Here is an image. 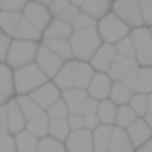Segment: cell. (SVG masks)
<instances>
[{"label":"cell","mask_w":152,"mask_h":152,"mask_svg":"<svg viewBox=\"0 0 152 152\" xmlns=\"http://www.w3.org/2000/svg\"><path fill=\"white\" fill-rule=\"evenodd\" d=\"M115 50L118 54L127 56V58H135V45H133V39H131V33L127 37H123L119 42H115Z\"/></svg>","instance_id":"cell-38"},{"label":"cell","mask_w":152,"mask_h":152,"mask_svg":"<svg viewBox=\"0 0 152 152\" xmlns=\"http://www.w3.org/2000/svg\"><path fill=\"white\" fill-rule=\"evenodd\" d=\"M89 96L87 89H81V87H71V89H64L62 91V98L66 100V104H77V102H83L85 98Z\"/></svg>","instance_id":"cell-34"},{"label":"cell","mask_w":152,"mask_h":152,"mask_svg":"<svg viewBox=\"0 0 152 152\" xmlns=\"http://www.w3.org/2000/svg\"><path fill=\"white\" fill-rule=\"evenodd\" d=\"M137 67H139V62L135 58H127V56L118 54L115 60H114V64H112L110 69H108V75H110L114 81H121L129 71L137 69Z\"/></svg>","instance_id":"cell-15"},{"label":"cell","mask_w":152,"mask_h":152,"mask_svg":"<svg viewBox=\"0 0 152 152\" xmlns=\"http://www.w3.org/2000/svg\"><path fill=\"white\" fill-rule=\"evenodd\" d=\"M108 152H135V145H133V141H131V137H129L125 127L114 125L112 141H110V150Z\"/></svg>","instance_id":"cell-17"},{"label":"cell","mask_w":152,"mask_h":152,"mask_svg":"<svg viewBox=\"0 0 152 152\" xmlns=\"http://www.w3.org/2000/svg\"><path fill=\"white\" fill-rule=\"evenodd\" d=\"M96 19L91 18L89 14H85V12H79V15L71 21V27H73V31H85V29H94L96 27Z\"/></svg>","instance_id":"cell-35"},{"label":"cell","mask_w":152,"mask_h":152,"mask_svg":"<svg viewBox=\"0 0 152 152\" xmlns=\"http://www.w3.org/2000/svg\"><path fill=\"white\" fill-rule=\"evenodd\" d=\"M83 2H85V0H71V4H75V6H79V8H81Z\"/></svg>","instance_id":"cell-54"},{"label":"cell","mask_w":152,"mask_h":152,"mask_svg":"<svg viewBox=\"0 0 152 152\" xmlns=\"http://www.w3.org/2000/svg\"><path fill=\"white\" fill-rule=\"evenodd\" d=\"M137 69H139V67H137ZM137 69L129 71V73L121 79V83H123V85H127L131 91H137Z\"/></svg>","instance_id":"cell-45"},{"label":"cell","mask_w":152,"mask_h":152,"mask_svg":"<svg viewBox=\"0 0 152 152\" xmlns=\"http://www.w3.org/2000/svg\"><path fill=\"white\" fill-rule=\"evenodd\" d=\"M69 42L73 48V58L89 62L94 56V52L98 50V46L102 45V39L94 27V29H85V31H73L69 37Z\"/></svg>","instance_id":"cell-3"},{"label":"cell","mask_w":152,"mask_h":152,"mask_svg":"<svg viewBox=\"0 0 152 152\" xmlns=\"http://www.w3.org/2000/svg\"><path fill=\"white\" fill-rule=\"evenodd\" d=\"M112 4H114V0H85L81 4V10L98 21L108 12H112Z\"/></svg>","instance_id":"cell-21"},{"label":"cell","mask_w":152,"mask_h":152,"mask_svg":"<svg viewBox=\"0 0 152 152\" xmlns=\"http://www.w3.org/2000/svg\"><path fill=\"white\" fill-rule=\"evenodd\" d=\"M37 66L48 75V79H54V75L60 71V67L64 66V60L56 54L54 50H50L45 42L39 45V50H37V58H35Z\"/></svg>","instance_id":"cell-8"},{"label":"cell","mask_w":152,"mask_h":152,"mask_svg":"<svg viewBox=\"0 0 152 152\" xmlns=\"http://www.w3.org/2000/svg\"><path fill=\"white\" fill-rule=\"evenodd\" d=\"M79 12H81V8H79V6H75V4H69V6H67L66 10H64L62 14L58 15V18L64 19V21H67V23H71V21H73V19L79 15Z\"/></svg>","instance_id":"cell-41"},{"label":"cell","mask_w":152,"mask_h":152,"mask_svg":"<svg viewBox=\"0 0 152 152\" xmlns=\"http://www.w3.org/2000/svg\"><path fill=\"white\" fill-rule=\"evenodd\" d=\"M0 93L6 94V96H15L14 69L6 62H0Z\"/></svg>","instance_id":"cell-26"},{"label":"cell","mask_w":152,"mask_h":152,"mask_svg":"<svg viewBox=\"0 0 152 152\" xmlns=\"http://www.w3.org/2000/svg\"><path fill=\"white\" fill-rule=\"evenodd\" d=\"M37 152H67V148L64 141H58V139L50 137V135H45V137L39 139Z\"/></svg>","instance_id":"cell-32"},{"label":"cell","mask_w":152,"mask_h":152,"mask_svg":"<svg viewBox=\"0 0 152 152\" xmlns=\"http://www.w3.org/2000/svg\"><path fill=\"white\" fill-rule=\"evenodd\" d=\"M15 100H18L19 108H21V112H23V115H25V119H31V118H35L37 114L45 112L37 102L33 100V98H31V94H15Z\"/></svg>","instance_id":"cell-29"},{"label":"cell","mask_w":152,"mask_h":152,"mask_svg":"<svg viewBox=\"0 0 152 152\" xmlns=\"http://www.w3.org/2000/svg\"><path fill=\"white\" fill-rule=\"evenodd\" d=\"M98 118H100V123H106V125H115V115H118V104L112 102L110 98H104V100L98 102V110H96Z\"/></svg>","instance_id":"cell-27"},{"label":"cell","mask_w":152,"mask_h":152,"mask_svg":"<svg viewBox=\"0 0 152 152\" xmlns=\"http://www.w3.org/2000/svg\"><path fill=\"white\" fill-rule=\"evenodd\" d=\"M6 106H8V131H10L12 135H15L21 129H25L27 119H25V115H23L18 100H15V96H12Z\"/></svg>","instance_id":"cell-16"},{"label":"cell","mask_w":152,"mask_h":152,"mask_svg":"<svg viewBox=\"0 0 152 152\" xmlns=\"http://www.w3.org/2000/svg\"><path fill=\"white\" fill-rule=\"evenodd\" d=\"M142 118L146 119V123H148V125H150V129H152V112H146V114L142 115Z\"/></svg>","instance_id":"cell-51"},{"label":"cell","mask_w":152,"mask_h":152,"mask_svg":"<svg viewBox=\"0 0 152 152\" xmlns=\"http://www.w3.org/2000/svg\"><path fill=\"white\" fill-rule=\"evenodd\" d=\"M129 106L137 112V115H145L148 112V94L145 93H135L129 100Z\"/></svg>","instance_id":"cell-36"},{"label":"cell","mask_w":152,"mask_h":152,"mask_svg":"<svg viewBox=\"0 0 152 152\" xmlns=\"http://www.w3.org/2000/svg\"><path fill=\"white\" fill-rule=\"evenodd\" d=\"M131 39L135 45V60L139 66H150L152 67V33L148 25L133 27Z\"/></svg>","instance_id":"cell-6"},{"label":"cell","mask_w":152,"mask_h":152,"mask_svg":"<svg viewBox=\"0 0 152 152\" xmlns=\"http://www.w3.org/2000/svg\"><path fill=\"white\" fill-rule=\"evenodd\" d=\"M137 112L133 110V108L129 106V104H121V106H118V115H115V125L119 127H129L131 123L137 119Z\"/></svg>","instance_id":"cell-33"},{"label":"cell","mask_w":152,"mask_h":152,"mask_svg":"<svg viewBox=\"0 0 152 152\" xmlns=\"http://www.w3.org/2000/svg\"><path fill=\"white\" fill-rule=\"evenodd\" d=\"M135 152H152V139H148L145 145L137 146V150H135Z\"/></svg>","instance_id":"cell-49"},{"label":"cell","mask_w":152,"mask_h":152,"mask_svg":"<svg viewBox=\"0 0 152 152\" xmlns=\"http://www.w3.org/2000/svg\"><path fill=\"white\" fill-rule=\"evenodd\" d=\"M15 39H25V41H35V42H41L42 41V31L35 25L31 19H27L25 15H21L18 23V29H15Z\"/></svg>","instance_id":"cell-19"},{"label":"cell","mask_w":152,"mask_h":152,"mask_svg":"<svg viewBox=\"0 0 152 152\" xmlns=\"http://www.w3.org/2000/svg\"><path fill=\"white\" fill-rule=\"evenodd\" d=\"M35 2H41V4H45V6H48L52 0H35Z\"/></svg>","instance_id":"cell-55"},{"label":"cell","mask_w":152,"mask_h":152,"mask_svg":"<svg viewBox=\"0 0 152 152\" xmlns=\"http://www.w3.org/2000/svg\"><path fill=\"white\" fill-rule=\"evenodd\" d=\"M8 135H12V133H10V131H8V129H4V127H0V145H2V142H4V139H6Z\"/></svg>","instance_id":"cell-50"},{"label":"cell","mask_w":152,"mask_h":152,"mask_svg":"<svg viewBox=\"0 0 152 152\" xmlns=\"http://www.w3.org/2000/svg\"><path fill=\"white\" fill-rule=\"evenodd\" d=\"M21 14L25 15L27 19H31L41 31H45L46 25L50 23V19L54 18V15L50 14L48 6H45V4H41V2H35V0H29V2L25 4V8H23Z\"/></svg>","instance_id":"cell-11"},{"label":"cell","mask_w":152,"mask_h":152,"mask_svg":"<svg viewBox=\"0 0 152 152\" xmlns=\"http://www.w3.org/2000/svg\"><path fill=\"white\" fill-rule=\"evenodd\" d=\"M112 12H114L115 15H119V18L131 27V29H133V27L145 25L139 0H114V4H112Z\"/></svg>","instance_id":"cell-7"},{"label":"cell","mask_w":152,"mask_h":152,"mask_svg":"<svg viewBox=\"0 0 152 152\" xmlns=\"http://www.w3.org/2000/svg\"><path fill=\"white\" fill-rule=\"evenodd\" d=\"M48 123H50L48 114H46V112H41V114H37L35 118L27 119L25 129L41 139V137H45V135H48Z\"/></svg>","instance_id":"cell-25"},{"label":"cell","mask_w":152,"mask_h":152,"mask_svg":"<svg viewBox=\"0 0 152 152\" xmlns=\"http://www.w3.org/2000/svg\"><path fill=\"white\" fill-rule=\"evenodd\" d=\"M141 4V14H142V21L145 25H152V0H139Z\"/></svg>","instance_id":"cell-39"},{"label":"cell","mask_w":152,"mask_h":152,"mask_svg":"<svg viewBox=\"0 0 152 152\" xmlns=\"http://www.w3.org/2000/svg\"><path fill=\"white\" fill-rule=\"evenodd\" d=\"M12 39H14V37L0 33V62H6V56H8V50H10Z\"/></svg>","instance_id":"cell-44"},{"label":"cell","mask_w":152,"mask_h":152,"mask_svg":"<svg viewBox=\"0 0 152 152\" xmlns=\"http://www.w3.org/2000/svg\"><path fill=\"white\" fill-rule=\"evenodd\" d=\"M112 85H114V79L106 71H94L93 79L87 87V93H89V96L96 98V100H104V98L110 96Z\"/></svg>","instance_id":"cell-12"},{"label":"cell","mask_w":152,"mask_h":152,"mask_svg":"<svg viewBox=\"0 0 152 152\" xmlns=\"http://www.w3.org/2000/svg\"><path fill=\"white\" fill-rule=\"evenodd\" d=\"M10 98H12V96H6V94L0 93V106H2V104H6L8 100H10Z\"/></svg>","instance_id":"cell-52"},{"label":"cell","mask_w":152,"mask_h":152,"mask_svg":"<svg viewBox=\"0 0 152 152\" xmlns=\"http://www.w3.org/2000/svg\"><path fill=\"white\" fill-rule=\"evenodd\" d=\"M0 152H18L15 150V145H14V135H8L4 139V142L0 145Z\"/></svg>","instance_id":"cell-47"},{"label":"cell","mask_w":152,"mask_h":152,"mask_svg":"<svg viewBox=\"0 0 152 152\" xmlns=\"http://www.w3.org/2000/svg\"><path fill=\"white\" fill-rule=\"evenodd\" d=\"M127 133H129L131 141H133V145H135V150H137V146L145 145L148 139H152V129H150V125L146 123V119L142 118V115H139V118L127 127Z\"/></svg>","instance_id":"cell-14"},{"label":"cell","mask_w":152,"mask_h":152,"mask_svg":"<svg viewBox=\"0 0 152 152\" xmlns=\"http://www.w3.org/2000/svg\"><path fill=\"white\" fill-rule=\"evenodd\" d=\"M39 45L41 42L14 37L12 39V45H10V50H8V56H6V64L12 69H15V67H21V66H27V64L35 62Z\"/></svg>","instance_id":"cell-5"},{"label":"cell","mask_w":152,"mask_h":152,"mask_svg":"<svg viewBox=\"0 0 152 152\" xmlns=\"http://www.w3.org/2000/svg\"><path fill=\"white\" fill-rule=\"evenodd\" d=\"M135 93H152V67L150 66H139L137 69V91Z\"/></svg>","instance_id":"cell-31"},{"label":"cell","mask_w":152,"mask_h":152,"mask_svg":"<svg viewBox=\"0 0 152 152\" xmlns=\"http://www.w3.org/2000/svg\"><path fill=\"white\" fill-rule=\"evenodd\" d=\"M71 133V127L67 123V118H60V119H50L48 123V135L58 141H66L67 135Z\"/></svg>","instance_id":"cell-30"},{"label":"cell","mask_w":152,"mask_h":152,"mask_svg":"<svg viewBox=\"0 0 152 152\" xmlns=\"http://www.w3.org/2000/svg\"><path fill=\"white\" fill-rule=\"evenodd\" d=\"M48 81V75L37 66V62H31L27 66L14 69V87L15 94H31L37 87Z\"/></svg>","instance_id":"cell-2"},{"label":"cell","mask_w":152,"mask_h":152,"mask_svg":"<svg viewBox=\"0 0 152 152\" xmlns=\"http://www.w3.org/2000/svg\"><path fill=\"white\" fill-rule=\"evenodd\" d=\"M14 145H15V150L18 152H37L39 137L27 129H21L19 133L14 135Z\"/></svg>","instance_id":"cell-22"},{"label":"cell","mask_w":152,"mask_h":152,"mask_svg":"<svg viewBox=\"0 0 152 152\" xmlns=\"http://www.w3.org/2000/svg\"><path fill=\"white\" fill-rule=\"evenodd\" d=\"M46 114H48L50 119H60V118H67L69 115V108H67V104L64 98H58L52 106L46 110Z\"/></svg>","instance_id":"cell-37"},{"label":"cell","mask_w":152,"mask_h":152,"mask_svg":"<svg viewBox=\"0 0 152 152\" xmlns=\"http://www.w3.org/2000/svg\"><path fill=\"white\" fill-rule=\"evenodd\" d=\"M31 98L46 112L58 98H62V89H60L52 79H48L46 83H42L41 87H37V89L31 93Z\"/></svg>","instance_id":"cell-10"},{"label":"cell","mask_w":152,"mask_h":152,"mask_svg":"<svg viewBox=\"0 0 152 152\" xmlns=\"http://www.w3.org/2000/svg\"><path fill=\"white\" fill-rule=\"evenodd\" d=\"M41 42H45L50 50H54L64 62L73 58V48H71L69 39H42Z\"/></svg>","instance_id":"cell-24"},{"label":"cell","mask_w":152,"mask_h":152,"mask_svg":"<svg viewBox=\"0 0 152 152\" xmlns=\"http://www.w3.org/2000/svg\"><path fill=\"white\" fill-rule=\"evenodd\" d=\"M21 12H12V10H0V31L4 35H10L14 37L15 29H18V23L21 19Z\"/></svg>","instance_id":"cell-23"},{"label":"cell","mask_w":152,"mask_h":152,"mask_svg":"<svg viewBox=\"0 0 152 152\" xmlns=\"http://www.w3.org/2000/svg\"><path fill=\"white\" fill-rule=\"evenodd\" d=\"M96 31H98V35H100L102 42H112V45H115V42H119L123 37H127V35L131 33V27L127 25L119 15H115L114 12H108L104 18L98 19Z\"/></svg>","instance_id":"cell-4"},{"label":"cell","mask_w":152,"mask_h":152,"mask_svg":"<svg viewBox=\"0 0 152 152\" xmlns=\"http://www.w3.org/2000/svg\"><path fill=\"white\" fill-rule=\"evenodd\" d=\"M29 0H4L2 2V8L0 10H12V12H23L25 4Z\"/></svg>","instance_id":"cell-43"},{"label":"cell","mask_w":152,"mask_h":152,"mask_svg":"<svg viewBox=\"0 0 152 152\" xmlns=\"http://www.w3.org/2000/svg\"><path fill=\"white\" fill-rule=\"evenodd\" d=\"M115 56H118L115 45H112V42H102L89 62H91V66L94 67V71H106V73H108L110 66L114 64V60H115Z\"/></svg>","instance_id":"cell-13"},{"label":"cell","mask_w":152,"mask_h":152,"mask_svg":"<svg viewBox=\"0 0 152 152\" xmlns=\"http://www.w3.org/2000/svg\"><path fill=\"white\" fill-rule=\"evenodd\" d=\"M150 33H152V25H150Z\"/></svg>","instance_id":"cell-56"},{"label":"cell","mask_w":152,"mask_h":152,"mask_svg":"<svg viewBox=\"0 0 152 152\" xmlns=\"http://www.w3.org/2000/svg\"><path fill=\"white\" fill-rule=\"evenodd\" d=\"M135 94V91H131L127 85H123L121 81H114V85H112V91H110V100L115 102L118 106H121V104H129L131 96Z\"/></svg>","instance_id":"cell-28"},{"label":"cell","mask_w":152,"mask_h":152,"mask_svg":"<svg viewBox=\"0 0 152 152\" xmlns=\"http://www.w3.org/2000/svg\"><path fill=\"white\" fill-rule=\"evenodd\" d=\"M6 104L0 106V127H4V129H8V106Z\"/></svg>","instance_id":"cell-48"},{"label":"cell","mask_w":152,"mask_h":152,"mask_svg":"<svg viewBox=\"0 0 152 152\" xmlns=\"http://www.w3.org/2000/svg\"><path fill=\"white\" fill-rule=\"evenodd\" d=\"M148 112H152V93H148Z\"/></svg>","instance_id":"cell-53"},{"label":"cell","mask_w":152,"mask_h":152,"mask_svg":"<svg viewBox=\"0 0 152 152\" xmlns=\"http://www.w3.org/2000/svg\"><path fill=\"white\" fill-rule=\"evenodd\" d=\"M66 148L67 152H94V145H93V131L91 129H73L67 135L66 141Z\"/></svg>","instance_id":"cell-9"},{"label":"cell","mask_w":152,"mask_h":152,"mask_svg":"<svg viewBox=\"0 0 152 152\" xmlns=\"http://www.w3.org/2000/svg\"><path fill=\"white\" fill-rule=\"evenodd\" d=\"M0 33H2V31H0Z\"/></svg>","instance_id":"cell-57"},{"label":"cell","mask_w":152,"mask_h":152,"mask_svg":"<svg viewBox=\"0 0 152 152\" xmlns=\"http://www.w3.org/2000/svg\"><path fill=\"white\" fill-rule=\"evenodd\" d=\"M71 33H73L71 23L64 21L60 18H52L46 29L42 31V39H69Z\"/></svg>","instance_id":"cell-18"},{"label":"cell","mask_w":152,"mask_h":152,"mask_svg":"<svg viewBox=\"0 0 152 152\" xmlns=\"http://www.w3.org/2000/svg\"><path fill=\"white\" fill-rule=\"evenodd\" d=\"M94 75V67L91 66V62H85V60H77L71 58L66 60L64 66L60 67V71L54 75L52 81L60 87V89H71V87H81V89H87Z\"/></svg>","instance_id":"cell-1"},{"label":"cell","mask_w":152,"mask_h":152,"mask_svg":"<svg viewBox=\"0 0 152 152\" xmlns=\"http://www.w3.org/2000/svg\"><path fill=\"white\" fill-rule=\"evenodd\" d=\"M69 4H71V0H52V2L48 4V10H50V14L54 15V18H58Z\"/></svg>","instance_id":"cell-40"},{"label":"cell","mask_w":152,"mask_h":152,"mask_svg":"<svg viewBox=\"0 0 152 152\" xmlns=\"http://www.w3.org/2000/svg\"><path fill=\"white\" fill-rule=\"evenodd\" d=\"M112 131H114V125H106V123H100L96 129H93L94 152H108V150H110Z\"/></svg>","instance_id":"cell-20"},{"label":"cell","mask_w":152,"mask_h":152,"mask_svg":"<svg viewBox=\"0 0 152 152\" xmlns=\"http://www.w3.org/2000/svg\"><path fill=\"white\" fill-rule=\"evenodd\" d=\"M67 123H69L71 131L85 127V125H83V115H81V114H69V115H67Z\"/></svg>","instance_id":"cell-46"},{"label":"cell","mask_w":152,"mask_h":152,"mask_svg":"<svg viewBox=\"0 0 152 152\" xmlns=\"http://www.w3.org/2000/svg\"><path fill=\"white\" fill-rule=\"evenodd\" d=\"M83 125H85V129H96L98 125H100V118H98L96 112H91V114H85L83 115Z\"/></svg>","instance_id":"cell-42"}]
</instances>
